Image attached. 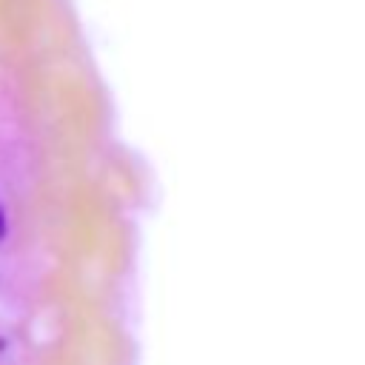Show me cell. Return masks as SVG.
<instances>
[{
    "mask_svg": "<svg viewBox=\"0 0 365 365\" xmlns=\"http://www.w3.org/2000/svg\"><path fill=\"white\" fill-rule=\"evenodd\" d=\"M3 225H6V220H3V211H0V234H3Z\"/></svg>",
    "mask_w": 365,
    "mask_h": 365,
    "instance_id": "6da1fadb",
    "label": "cell"
}]
</instances>
